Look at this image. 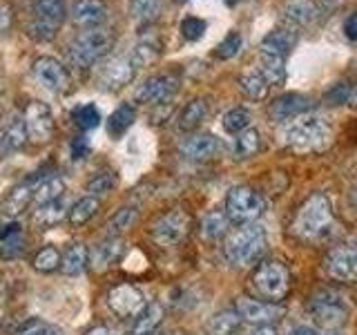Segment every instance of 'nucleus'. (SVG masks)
<instances>
[{
	"label": "nucleus",
	"instance_id": "35",
	"mask_svg": "<svg viewBox=\"0 0 357 335\" xmlns=\"http://www.w3.org/2000/svg\"><path fill=\"white\" fill-rule=\"evenodd\" d=\"M63 217H65V199H59V201H52V204L38 206L36 212H33V221H36L38 226H45V228L56 226V223H59Z\"/></svg>",
	"mask_w": 357,
	"mask_h": 335
},
{
	"label": "nucleus",
	"instance_id": "9",
	"mask_svg": "<svg viewBox=\"0 0 357 335\" xmlns=\"http://www.w3.org/2000/svg\"><path fill=\"white\" fill-rule=\"evenodd\" d=\"M190 230V217L183 210H167L163 215L152 223L150 234L152 239L163 246V248H172V246H178L185 234Z\"/></svg>",
	"mask_w": 357,
	"mask_h": 335
},
{
	"label": "nucleus",
	"instance_id": "20",
	"mask_svg": "<svg viewBox=\"0 0 357 335\" xmlns=\"http://www.w3.org/2000/svg\"><path fill=\"white\" fill-rule=\"evenodd\" d=\"M178 150L190 161H208L212 156H217L221 150V143L215 134H190L188 139H183V143L178 145Z\"/></svg>",
	"mask_w": 357,
	"mask_h": 335
},
{
	"label": "nucleus",
	"instance_id": "50",
	"mask_svg": "<svg viewBox=\"0 0 357 335\" xmlns=\"http://www.w3.org/2000/svg\"><path fill=\"white\" fill-rule=\"evenodd\" d=\"M72 152H74V159H85L87 152H89L87 141H85L83 137H81V139H76V141H74V145H72Z\"/></svg>",
	"mask_w": 357,
	"mask_h": 335
},
{
	"label": "nucleus",
	"instance_id": "29",
	"mask_svg": "<svg viewBox=\"0 0 357 335\" xmlns=\"http://www.w3.org/2000/svg\"><path fill=\"white\" fill-rule=\"evenodd\" d=\"M228 226H230V221L226 217V212H223V210H210L204 215V219H201V228L199 230H201V237H204L206 241H217L228 232Z\"/></svg>",
	"mask_w": 357,
	"mask_h": 335
},
{
	"label": "nucleus",
	"instance_id": "45",
	"mask_svg": "<svg viewBox=\"0 0 357 335\" xmlns=\"http://www.w3.org/2000/svg\"><path fill=\"white\" fill-rule=\"evenodd\" d=\"M31 197H33V190L27 184L14 188L9 193V197H7V212H9V215H16V212H20L22 208L29 204Z\"/></svg>",
	"mask_w": 357,
	"mask_h": 335
},
{
	"label": "nucleus",
	"instance_id": "23",
	"mask_svg": "<svg viewBox=\"0 0 357 335\" xmlns=\"http://www.w3.org/2000/svg\"><path fill=\"white\" fill-rule=\"evenodd\" d=\"M165 318V311L159 302H148L143 306V311L134 318V327H132V335H148L154 333L161 327V322Z\"/></svg>",
	"mask_w": 357,
	"mask_h": 335
},
{
	"label": "nucleus",
	"instance_id": "11",
	"mask_svg": "<svg viewBox=\"0 0 357 335\" xmlns=\"http://www.w3.org/2000/svg\"><path fill=\"white\" fill-rule=\"evenodd\" d=\"M31 72L36 83L52 94H65L70 89V74H67L63 63L56 61L54 56H40V59H36Z\"/></svg>",
	"mask_w": 357,
	"mask_h": 335
},
{
	"label": "nucleus",
	"instance_id": "40",
	"mask_svg": "<svg viewBox=\"0 0 357 335\" xmlns=\"http://www.w3.org/2000/svg\"><path fill=\"white\" fill-rule=\"evenodd\" d=\"M324 98H326V103L331 105H351L357 100V87L351 83H337L324 94Z\"/></svg>",
	"mask_w": 357,
	"mask_h": 335
},
{
	"label": "nucleus",
	"instance_id": "4",
	"mask_svg": "<svg viewBox=\"0 0 357 335\" xmlns=\"http://www.w3.org/2000/svg\"><path fill=\"white\" fill-rule=\"evenodd\" d=\"M250 288L257 299L279 304V302L288 297L290 288H293V275L282 262H261L250 273Z\"/></svg>",
	"mask_w": 357,
	"mask_h": 335
},
{
	"label": "nucleus",
	"instance_id": "39",
	"mask_svg": "<svg viewBox=\"0 0 357 335\" xmlns=\"http://www.w3.org/2000/svg\"><path fill=\"white\" fill-rule=\"evenodd\" d=\"M116 172H98L94 179H89L87 186H85V193L89 197H105L107 193H112V190L116 188Z\"/></svg>",
	"mask_w": 357,
	"mask_h": 335
},
{
	"label": "nucleus",
	"instance_id": "12",
	"mask_svg": "<svg viewBox=\"0 0 357 335\" xmlns=\"http://www.w3.org/2000/svg\"><path fill=\"white\" fill-rule=\"evenodd\" d=\"M178 92V76L176 74H156L137 89V103L143 105H163Z\"/></svg>",
	"mask_w": 357,
	"mask_h": 335
},
{
	"label": "nucleus",
	"instance_id": "59",
	"mask_svg": "<svg viewBox=\"0 0 357 335\" xmlns=\"http://www.w3.org/2000/svg\"><path fill=\"white\" fill-rule=\"evenodd\" d=\"M328 335H342V333H335V331H331V333H328Z\"/></svg>",
	"mask_w": 357,
	"mask_h": 335
},
{
	"label": "nucleus",
	"instance_id": "52",
	"mask_svg": "<svg viewBox=\"0 0 357 335\" xmlns=\"http://www.w3.org/2000/svg\"><path fill=\"white\" fill-rule=\"evenodd\" d=\"M9 25H11V14H9V9L0 7V34L7 31V29H9Z\"/></svg>",
	"mask_w": 357,
	"mask_h": 335
},
{
	"label": "nucleus",
	"instance_id": "34",
	"mask_svg": "<svg viewBox=\"0 0 357 335\" xmlns=\"http://www.w3.org/2000/svg\"><path fill=\"white\" fill-rule=\"evenodd\" d=\"M250 121H252L250 110L243 107V105H237V107L228 110L226 114H223V119H221L223 130L230 132V134H239L243 130H248L250 128Z\"/></svg>",
	"mask_w": 357,
	"mask_h": 335
},
{
	"label": "nucleus",
	"instance_id": "36",
	"mask_svg": "<svg viewBox=\"0 0 357 335\" xmlns=\"http://www.w3.org/2000/svg\"><path fill=\"white\" fill-rule=\"evenodd\" d=\"M165 0H130V14L139 22H152L161 14Z\"/></svg>",
	"mask_w": 357,
	"mask_h": 335
},
{
	"label": "nucleus",
	"instance_id": "13",
	"mask_svg": "<svg viewBox=\"0 0 357 335\" xmlns=\"http://www.w3.org/2000/svg\"><path fill=\"white\" fill-rule=\"evenodd\" d=\"M145 304H148V302H145L143 290L134 284H119L107 293V306L119 318L134 320L143 311Z\"/></svg>",
	"mask_w": 357,
	"mask_h": 335
},
{
	"label": "nucleus",
	"instance_id": "51",
	"mask_svg": "<svg viewBox=\"0 0 357 335\" xmlns=\"http://www.w3.org/2000/svg\"><path fill=\"white\" fill-rule=\"evenodd\" d=\"M288 335H319V331L315 327H308V324H299V327L290 329Z\"/></svg>",
	"mask_w": 357,
	"mask_h": 335
},
{
	"label": "nucleus",
	"instance_id": "19",
	"mask_svg": "<svg viewBox=\"0 0 357 335\" xmlns=\"http://www.w3.org/2000/svg\"><path fill=\"white\" fill-rule=\"evenodd\" d=\"M109 7L105 0H76L72 7V18L83 29H98L105 25Z\"/></svg>",
	"mask_w": 357,
	"mask_h": 335
},
{
	"label": "nucleus",
	"instance_id": "26",
	"mask_svg": "<svg viewBox=\"0 0 357 335\" xmlns=\"http://www.w3.org/2000/svg\"><path fill=\"white\" fill-rule=\"evenodd\" d=\"M261 134L257 132L255 128H248L239 134H234V141H232V154L234 159H252L255 154H259L261 150Z\"/></svg>",
	"mask_w": 357,
	"mask_h": 335
},
{
	"label": "nucleus",
	"instance_id": "25",
	"mask_svg": "<svg viewBox=\"0 0 357 335\" xmlns=\"http://www.w3.org/2000/svg\"><path fill=\"white\" fill-rule=\"evenodd\" d=\"M241 327V318L234 308H226L215 313L206 322V335H234Z\"/></svg>",
	"mask_w": 357,
	"mask_h": 335
},
{
	"label": "nucleus",
	"instance_id": "46",
	"mask_svg": "<svg viewBox=\"0 0 357 335\" xmlns=\"http://www.w3.org/2000/svg\"><path fill=\"white\" fill-rule=\"evenodd\" d=\"M178 29H181V36L185 40L195 43V40H199L206 34V20L197 18V16H185L181 20V27H178Z\"/></svg>",
	"mask_w": 357,
	"mask_h": 335
},
{
	"label": "nucleus",
	"instance_id": "24",
	"mask_svg": "<svg viewBox=\"0 0 357 335\" xmlns=\"http://www.w3.org/2000/svg\"><path fill=\"white\" fill-rule=\"evenodd\" d=\"M210 114V105L206 98H192L190 103L181 110V114H178V130L183 132H192L197 130L201 123L206 121V117Z\"/></svg>",
	"mask_w": 357,
	"mask_h": 335
},
{
	"label": "nucleus",
	"instance_id": "33",
	"mask_svg": "<svg viewBox=\"0 0 357 335\" xmlns=\"http://www.w3.org/2000/svg\"><path fill=\"white\" fill-rule=\"evenodd\" d=\"M239 89L248 98L261 100L268 96V92H271V83L266 81V76L261 72H248L239 78Z\"/></svg>",
	"mask_w": 357,
	"mask_h": 335
},
{
	"label": "nucleus",
	"instance_id": "5",
	"mask_svg": "<svg viewBox=\"0 0 357 335\" xmlns=\"http://www.w3.org/2000/svg\"><path fill=\"white\" fill-rule=\"evenodd\" d=\"M306 311L317 327L337 329L346 322V318H349L351 304L342 290L324 286V288H317L315 293L308 297Z\"/></svg>",
	"mask_w": 357,
	"mask_h": 335
},
{
	"label": "nucleus",
	"instance_id": "22",
	"mask_svg": "<svg viewBox=\"0 0 357 335\" xmlns=\"http://www.w3.org/2000/svg\"><path fill=\"white\" fill-rule=\"evenodd\" d=\"M315 18H317V3H312V0H290L282 11L284 25L290 29L304 27Z\"/></svg>",
	"mask_w": 357,
	"mask_h": 335
},
{
	"label": "nucleus",
	"instance_id": "47",
	"mask_svg": "<svg viewBox=\"0 0 357 335\" xmlns=\"http://www.w3.org/2000/svg\"><path fill=\"white\" fill-rule=\"evenodd\" d=\"M259 72L266 76V81L275 85V83H282L286 78V67L284 63H275V61H261L259 65Z\"/></svg>",
	"mask_w": 357,
	"mask_h": 335
},
{
	"label": "nucleus",
	"instance_id": "10",
	"mask_svg": "<svg viewBox=\"0 0 357 335\" xmlns=\"http://www.w3.org/2000/svg\"><path fill=\"white\" fill-rule=\"evenodd\" d=\"M324 271L337 282H357V244H337L324 255Z\"/></svg>",
	"mask_w": 357,
	"mask_h": 335
},
{
	"label": "nucleus",
	"instance_id": "32",
	"mask_svg": "<svg viewBox=\"0 0 357 335\" xmlns=\"http://www.w3.org/2000/svg\"><path fill=\"white\" fill-rule=\"evenodd\" d=\"M100 208V201L96 197H83V199H78L76 204L70 208V212H67V219H70L72 226H85V223L92 219L96 212Z\"/></svg>",
	"mask_w": 357,
	"mask_h": 335
},
{
	"label": "nucleus",
	"instance_id": "30",
	"mask_svg": "<svg viewBox=\"0 0 357 335\" xmlns=\"http://www.w3.org/2000/svg\"><path fill=\"white\" fill-rule=\"evenodd\" d=\"M65 197V181L61 177H50L40 181L36 188H33V206H45V204H52V201H59Z\"/></svg>",
	"mask_w": 357,
	"mask_h": 335
},
{
	"label": "nucleus",
	"instance_id": "17",
	"mask_svg": "<svg viewBox=\"0 0 357 335\" xmlns=\"http://www.w3.org/2000/svg\"><path fill=\"white\" fill-rule=\"evenodd\" d=\"M295 45H297V29L279 27L264 36L259 45V56H261V61L286 63V56L293 52Z\"/></svg>",
	"mask_w": 357,
	"mask_h": 335
},
{
	"label": "nucleus",
	"instance_id": "28",
	"mask_svg": "<svg viewBox=\"0 0 357 335\" xmlns=\"http://www.w3.org/2000/svg\"><path fill=\"white\" fill-rule=\"evenodd\" d=\"M89 264V253L83 244H72L70 248L61 255V273L63 275H81L85 271V266Z\"/></svg>",
	"mask_w": 357,
	"mask_h": 335
},
{
	"label": "nucleus",
	"instance_id": "42",
	"mask_svg": "<svg viewBox=\"0 0 357 335\" xmlns=\"http://www.w3.org/2000/svg\"><path fill=\"white\" fill-rule=\"evenodd\" d=\"M33 268L40 273H52L56 268H61V253L54 248V246H47L43 248L36 257H33Z\"/></svg>",
	"mask_w": 357,
	"mask_h": 335
},
{
	"label": "nucleus",
	"instance_id": "38",
	"mask_svg": "<svg viewBox=\"0 0 357 335\" xmlns=\"http://www.w3.org/2000/svg\"><path fill=\"white\" fill-rule=\"evenodd\" d=\"M100 121H103V117H100V110L94 103H85L78 110H74V123L81 132L96 130L100 126Z\"/></svg>",
	"mask_w": 357,
	"mask_h": 335
},
{
	"label": "nucleus",
	"instance_id": "58",
	"mask_svg": "<svg viewBox=\"0 0 357 335\" xmlns=\"http://www.w3.org/2000/svg\"><path fill=\"white\" fill-rule=\"evenodd\" d=\"M148 335H161L159 331H154V333H148Z\"/></svg>",
	"mask_w": 357,
	"mask_h": 335
},
{
	"label": "nucleus",
	"instance_id": "15",
	"mask_svg": "<svg viewBox=\"0 0 357 335\" xmlns=\"http://www.w3.org/2000/svg\"><path fill=\"white\" fill-rule=\"evenodd\" d=\"M27 128V137L33 143H47L54 137V117L52 110L40 103V100H31L25 107V114H22Z\"/></svg>",
	"mask_w": 357,
	"mask_h": 335
},
{
	"label": "nucleus",
	"instance_id": "31",
	"mask_svg": "<svg viewBox=\"0 0 357 335\" xmlns=\"http://www.w3.org/2000/svg\"><path fill=\"white\" fill-rule=\"evenodd\" d=\"M134 119H137V110H134L130 103L119 105L114 112H112V117H109V121H107V132H109V137H112V139H121L123 134H126V132L132 128Z\"/></svg>",
	"mask_w": 357,
	"mask_h": 335
},
{
	"label": "nucleus",
	"instance_id": "37",
	"mask_svg": "<svg viewBox=\"0 0 357 335\" xmlns=\"http://www.w3.org/2000/svg\"><path fill=\"white\" fill-rule=\"evenodd\" d=\"M159 54H161V43L159 40H156V38H143L137 47L132 50L130 59L134 61V65H137V67H143V65H148V63L159 59Z\"/></svg>",
	"mask_w": 357,
	"mask_h": 335
},
{
	"label": "nucleus",
	"instance_id": "57",
	"mask_svg": "<svg viewBox=\"0 0 357 335\" xmlns=\"http://www.w3.org/2000/svg\"><path fill=\"white\" fill-rule=\"evenodd\" d=\"M176 3H178V5H183V3H190V0H176Z\"/></svg>",
	"mask_w": 357,
	"mask_h": 335
},
{
	"label": "nucleus",
	"instance_id": "41",
	"mask_svg": "<svg viewBox=\"0 0 357 335\" xmlns=\"http://www.w3.org/2000/svg\"><path fill=\"white\" fill-rule=\"evenodd\" d=\"M243 47V38L239 31H230L226 38H223L217 47H215V56L221 61H228V59H234V56L239 54V50Z\"/></svg>",
	"mask_w": 357,
	"mask_h": 335
},
{
	"label": "nucleus",
	"instance_id": "54",
	"mask_svg": "<svg viewBox=\"0 0 357 335\" xmlns=\"http://www.w3.org/2000/svg\"><path fill=\"white\" fill-rule=\"evenodd\" d=\"M349 204H351V208L357 210V177H355V181L349 188Z\"/></svg>",
	"mask_w": 357,
	"mask_h": 335
},
{
	"label": "nucleus",
	"instance_id": "48",
	"mask_svg": "<svg viewBox=\"0 0 357 335\" xmlns=\"http://www.w3.org/2000/svg\"><path fill=\"white\" fill-rule=\"evenodd\" d=\"M20 335H65V331L59 327H52V324H33V327L22 331Z\"/></svg>",
	"mask_w": 357,
	"mask_h": 335
},
{
	"label": "nucleus",
	"instance_id": "3",
	"mask_svg": "<svg viewBox=\"0 0 357 335\" xmlns=\"http://www.w3.org/2000/svg\"><path fill=\"white\" fill-rule=\"evenodd\" d=\"M284 148L293 152H319L331 143V126L324 117H299L282 130Z\"/></svg>",
	"mask_w": 357,
	"mask_h": 335
},
{
	"label": "nucleus",
	"instance_id": "6",
	"mask_svg": "<svg viewBox=\"0 0 357 335\" xmlns=\"http://www.w3.org/2000/svg\"><path fill=\"white\" fill-rule=\"evenodd\" d=\"M112 43H114V38H112V34L103 27L83 29L70 45H67V59L76 67H89L98 59H103L109 52Z\"/></svg>",
	"mask_w": 357,
	"mask_h": 335
},
{
	"label": "nucleus",
	"instance_id": "43",
	"mask_svg": "<svg viewBox=\"0 0 357 335\" xmlns=\"http://www.w3.org/2000/svg\"><path fill=\"white\" fill-rule=\"evenodd\" d=\"M139 217V210L134 208V206H126V208H121L114 212V217L109 219V230L112 232H123V230H128L134 226V221H137Z\"/></svg>",
	"mask_w": 357,
	"mask_h": 335
},
{
	"label": "nucleus",
	"instance_id": "44",
	"mask_svg": "<svg viewBox=\"0 0 357 335\" xmlns=\"http://www.w3.org/2000/svg\"><path fill=\"white\" fill-rule=\"evenodd\" d=\"M0 239H3V246H0V257H3V260H14V257H18L25 251V239H22L20 230L9 232Z\"/></svg>",
	"mask_w": 357,
	"mask_h": 335
},
{
	"label": "nucleus",
	"instance_id": "14",
	"mask_svg": "<svg viewBox=\"0 0 357 335\" xmlns=\"http://www.w3.org/2000/svg\"><path fill=\"white\" fill-rule=\"evenodd\" d=\"M312 98L306 94H299V92H286V94H279L271 105H268V117L275 123H286V121H293L308 114L312 110Z\"/></svg>",
	"mask_w": 357,
	"mask_h": 335
},
{
	"label": "nucleus",
	"instance_id": "27",
	"mask_svg": "<svg viewBox=\"0 0 357 335\" xmlns=\"http://www.w3.org/2000/svg\"><path fill=\"white\" fill-rule=\"evenodd\" d=\"M27 139L29 137H27L25 121L22 119L11 121L9 126L3 130V134H0V154H11V152L20 150Z\"/></svg>",
	"mask_w": 357,
	"mask_h": 335
},
{
	"label": "nucleus",
	"instance_id": "7",
	"mask_svg": "<svg viewBox=\"0 0 357 335\" xmlns=\"http://www.w3.org/2000/svg\"><path fill=\"white\" fill-rule=\"evenodd\" d=\"M266 210V201L264 197L257 193L250 186H234L228 190L226 195V204H223V212L230 223H237V226H245V223L257 221Z\"/></svg>",
	"mask_w": 357,
	"mask_h": 335
},
{
	"label": "nucleus",
	"instance_id": "49",
	"mask_svg": "<svg viewBox=\"0 0 357 335\" xmlns=\"http://www.w3.org/2000/svg\"><path fill=\"white\" fill-rule=\"evenodd\" d=\"M344 34H346V38H349V40L357 43V9L344 20Z\"/></svg>",
	"mask_w": 357,
	"mask_h": 335
},
{
	"label": "nucleus",
	"instance_id": "55",
	"mask_svg": "<svg viewBox=\"0 0 357 335\" xmlns=\"http://www.w3.org/2000/svg\"><path fill=\"white\" fill-rule=\"evenodd\" d=\"M85 335H114V331H112L109 327H103V324H100V327H94V329H89Z\"/></svg>",
	"mask_w": 357,
	"mask_h": 335
},
{
	"label": "nucleus",
	"instance_id": "1",
	"mask_svg": "<svg viewBox=\"0 0 357 335\" xmlns=\"http://www.w3.org/2000/svg\"><path fill=\"white\" fill-rule=\"evenodd\" d=\"M335 230H337V221H335L333 204L324 193H312L301 201L290 223V232L304 244L328 241Z\"/></svg>",
	"mask_w": 357,
	"mask_h": 335
},
{
	"label": "nucleus",
	"instance_id": "2",
	"mask_svg": "<svg viewBox=\"0 0 357 335\" xmlns=\"http://www.w3.org/2000/svg\"><path fill=\"white\" fill-rule=\"evenodd\" d=\"M266 244L268 234L261 223H245V226H239L226 237V241H223V257L232 266H250L259 262V257L266 251Z\"/></svg>",
	"mask_w": 357,
	"mask_h": 335
},
{
	"label": "nucleus",
	"instance_id": "53",
	"mask_svg": "<svg viewBox=\"0 0 357 335\" xmlns=\"http://www.w3.org/2000/svg\"><path fill=\"white\" fill-rule=\"evenodd\" d=\"M250 335H279V333L273 324H264V327H255V331Z\"/></svg>",
	"mask_w": 357,
	"mask_h": 335
},
{
	"label": "nucleus",
	"instance_id": "16",
	"mask_svg": "<svg viewBox=\"0 0 357 335\" xmlns=\"http://www.w3.org/2000/svg\"><path fill=\"white\" fill-rule=\"evenodd\" d=\"M234 311L239 313L241 322L255 324V327H264V324H273L284 315V308L271 302L257 299V297H239L234 302Z\"/></svg>",
	"mask_w": 357,
	"mask_h": 335
},
{
	"label": "nucleus",
	"instance_id": "8",
	"mask_svg": "<svg viewBox=\"0 0 357 335\" xmlns=\"http://www.w3.org/2000/svg\"><path fill=\"white\" fill-rule=\"evenodd\" d=\"M67 14L65 0H36L33 3V18L27 25L29 38L36 43H47L56 36V29L63 25Z\"/></svg>",
	"mask_w": 357,
	"mask_h": 335
},
{
	"label": "nucleus",
	"instance_id": "56",
	"mask_svg": "<svg viewBox=\"0 0 357 335\" xmlns=\"http://www.w3.org/2000/svg\"><path fill=\"white\" fill-rule=\"evenodd\" d=\"M226 5H237V3H241V0H223Z\"/></svg>",
	"mask_w": 357,
	"mask_h": 335
},
{
	"label": "nucleus",
	"instance_id": "21",
	"mask_svg": "<svg viewBox=\"0 0 357 335\" xmlns=\"http://www.w3.org/2000/svg\"><path fill=\"white\" fill-rule=\"evenodd\" d=\"M123 255V241L119 237H107L100 244H96L92 253H89V266L94 268V271H105L112 264H116Z\"/></svg>",
	"mask_w": 357,
	"mask_h": 335
},
{
	"label": "nucleus",
	"instance_id": "18",
	"mask_svg": "<svg viewBox=\"0 0 357 335\" xmlns=\"http://www.w3.org/2000/svg\"><path fill=\"white\" fill-rule=\"evenodd\" d=\"M137 70L139 67L134 65L130 56H119V59H112L103 70H100L98 85H100V89H105V92H116V89H123L126 85L132 83Z\"/></svg>",
	"mask_w": 357,
	"mask_h": 335
}]
</instances>
